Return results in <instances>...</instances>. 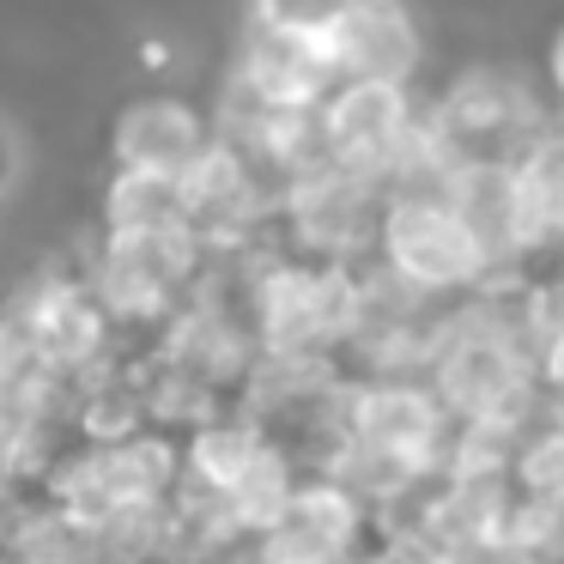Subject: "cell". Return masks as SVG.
<instances>
[{
    "label": "cell",
    "mask_w": 564,
    "mask_h": 564,
    "mask_svg": "<svg viewBox=\"0 0 564 564\" xmlns=\"http://www.w3.org/2000/svg\"><path fill=\"white\" fill-rule=\"evenodd\" d=\"M425 140L449 171L467 164H516L522 147L546 128L534 91L503 67H474V74L449 79L431 110H419Z\"/></svg>",
    "instance_id": "cell-1"
},
{
    "label": "cell",
    "mask_w": 564,
    "mask_h": 564,
    "mask_svg": "<svg viewBox=\"0 0 564 564\" xmlns=\"http://www.w3.org/2000/svg\"><path fill=\"white\" fill-rule=\"evenodd\" d=\"M370 256L389 261L425 297H462L486 273V256L462 225V213L449 207V195H382Z\"/></svg>",
    "instance_id": "cell-2"
},
{
    "label": "cell",
    "mask_w": 564,
    "mask_h": 564,
    "mask_svg": "<svg viewBox=\"0 0 564 564\" xmlns=\"http://www.w3.org/2000/svg\"><path fill=\"white\" fill-rule=\"evenodd\" d=\"M377 219H382V183L352 164H328L316 176H297L273 207V231L285 249L304 256H365L377 243Z\"/></svg>",
    "instance_id": "cell-3"
},
{
    "label": "cell",
    "mask_w": 564,
    "mask_h": 564,
    "mask_svg": "<svg viewBox=\"0 0 564 564\" xmlns=\"http://www.w3.org/2000/svg\"><path fill=\"white\" fill-rule=\"evenodd\" d=\"M322 122H328L334 159L377 183H389L425 140L413 86L401 79H334V91L322 98Z\"/></svg>",
    "instance_id": "cell-4"
},
{
    "label": "cell",
    "mask_w": 564,
    "mask_h": 564,
    "mask_svg": "<svg viewBox=\"0 0 564 564\" xmlns=\"http://www.w3.org/2000/svg\"><path fill=\"white\" fill-rule=\"evenodd\" d=\"M334 74L340 79H401L413 86V74L425 67V31H419L406 0H352L346 19L322 37Z\"/></svg>",
    "instance_id": "cell-5"
},
{
    "label": "cell",
    "mask_w": 564,
    "mask_h": 564,
    "mask_svg": "<svg viewBox=\"0 0 564 564\" xmlns=\"http://www.w3.org/2000/svg\"><path fill=\"white\" fill-rule=\"evenodd\" d=\"M213 147V116L195 110L183 98H140L116 116L110 152L116 164H134V171H171L183 176L200 152Z\"/></svg>",
    "instance_id": "cell-6"
},
{
    "label": "cell",
    "mask_w": 564,
    "mask_h": 564,
    "mask_svg": "<svg viewBox=\"0 0 564 564\" xmlns=\"http://www.w3.org/2000/svg\"><path fill=\"white\" fill-rule=\"evenodd\" d=\"M237 86H249L261 104H322L334 91V62L316 37H292V31L249 25L243 55H237Z\"/></svg>",
    "instance_id": "cell-7"
},
{
    "label": "cell",
    "mask_w": 564,
    "mask_h": 564,
    "mask_svg": "<svg viewBox=\"0 0 564 564\" xmlns=\"http://www.w3.org/2000/svg\"><path fill=\"white\" fill-rule=\"evenodd\" d=\"M449 207L474 231L479 256L491 268H522V219H516V171L510 164H467L449 176Z\"/></svg>",
    "instance_id": "cell-8"
},
{
    "label": "cell",
    "mask_w": 564,
    "mask_h": 564,
    "mask_svg": "<svg viewBox=\"0 0 564 564\" xmlns=\"http://www.w3.org/2000/svg\"><path fill=\"white\" fill-rule=\"evenodd\" d=\"M516 171V219H522V256L540 261L564 243V128H540L522 147Z\"/></svg>",
    "instance_id": "cell-9"
},
{
    "label": "cell",
    "mask_w": 564,
    "mask_h": 564,
    "mask_svg": "<svg viewBox=\"0 0 564 564\" xmlns=\"http://www.w3.org/2000/svg\"><path fill=\"white\" fill-rule=\"evenodd\" d=\"M297 479H304V467L292 462V449L268 437V449H261L256 462L243 467V479L225 491V522H231V534L243 540V546H256V534H268V528L285 516Z\"/></svg>",
    "instance_id": "cell-10"
},
{
    "label": "cell",
    "mask_w": 564,
    "mask_h": 564,
    "mask_svg": "<svg viewBox=\"0 0 564 564\" xmlns=\"http://www.w3.org/2000/svg\"><path fill=\"white\" fill-rule=\"evenodd\" d=\"M134 225H183V176L116 164L104 188V231H134Z\"/></svg>",
    "instance_id": "cell-11"
},
{
    "label": "cell",
    "mask_w": 564,
    "mask_h": 564,
    "mask_svg": "<svg viewBox=\"0 0 564 564\" xmlns=\"http://www.w3.org/2000/svg\"><path fill=\"white\" fill-rule=\"evenodd\" d=\"M503 552H522V558H564V486L522 491V498H516Z\"/></svg>",
    "instance_id": "cell-12"
},
{
    "label": "cell",
    "mask_w": 564,
    "mask_h": 564,
    "mask_svg": "<svg viewBox=\"0 0 564 564\" xmlns=\"http://www.w3.org/2000/svg\"><path fill=\"white\" fill-rule=\"evenodd\" d=\"M352 0H249V25L268 31H292V37H328L334 25L346 19Z\"/></svg>",
    "instance_id": "cell-13"
},
{
    "label": "cell",
    "mask_w": 564,
    "mask_h": 564,
    "mask_svg": "<svg viewBox=\"0 0 564 564\" xmlns=\"http://www.w3.org/2000/svg\"><path fill=\"white\" fill-rule=\"evenodd\" d=\"M546 79L558 86V98H564V25L552 31V50H546Z\"/></svg>",
    "instance_id": "cell-14"
},
{
    "label": "cell",
    "mask_w": 564,
    "mask_h": 564,
    "mask_svg": "<svg viewBox=\"0 0 564 564\" xmlns=\"http://www.w3.org/2000/svg\"><path fill=\"white\" fill-rule=\"evenodd\" d=\"M0 183H7V134H0Z\"/></svg>",
    "instance_id": "cell-15"
},
{
    "label": "cell",
    "mask_w": 564,
    "mask_h": 564,
    "mask_svg": "<svg viewBox=\"0 0 564 564\" xmlns=\"http://www.w3.org/2000/svg\"><path fill=\"white\" fill-rule=\"evenodd\" d=\"M552 128H564V98H558V122H552Z\"/></svg>",
    "instance_id": "cell-16"
},
{
    "label": "cell",
    "mask_w": 564,
    "mask_h": 564,
    "mask_svg": "<svg viewBox=\"0 0 564 564\" xmlns=\"http://www.w3.org/2000/svg\"><path fill=\"white\" fill-rule=\"evenodd\" d=\"M0 467H7V462H0Z\"/></svg>",
    "instance_id": "cell-17"
},
{
    "label": "cell",
    "mask_w": 564,
    "mask_h": 564,
    "mask_svg": "<svg viewBox=\"0 0 564 564\" xmlns=\"http://www.w3.org/2000/svg\"><path fill=\"white\" fill-rule=\"evenodd\" d=\"M558 249H564V243H558Z\"/></svg>",
    "instance_id": "cell-18"
}]
</instances>
